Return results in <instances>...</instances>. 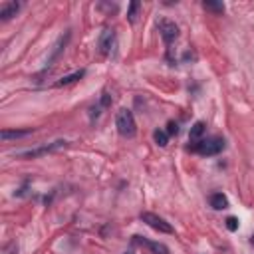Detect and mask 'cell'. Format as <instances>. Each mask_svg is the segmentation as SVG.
<instances>
[{"instance_id":"obj_15","label":"cell","mask_w":254,"mask_h":254,"mask_svg":"<svg viewBox=\"0 0 254 254\" xmlns=\"http://www.w3.org/2000/svg\"><path fill=\"white\" fill-rule=\"evenodd\" d=\"M32 129H22V131H8V129H2V139L8 141V139H18V137H26L30 135Z\"/></svg>"},{"instance_id":"obj_11","label":"cell","mask_w":254,"mask_h":254,"mask_svg":"<svg viewBox=\"0 0 254 254\" xmlns=\"http://www.w3.org/2000/svg\"><path fill=\"white\" fill-rule=\"evenodd\" d=\"M18 10H20V4H18V2H6V4H2V8H0V18H2V20H10L12 16H16Z\"/></svg>"},{"instance_id":"obj_14","label":"cell","mask_w":254,"mask_h":254,"mask_svg":"<svg viewBox=\"0 0 254 254\" xmlns=\"http://www.w3.org/2000/svg\"><path fill=\"white\" fill-rule=\"evenodd\" d=\"M202 8L212 12V14H222L224 12V4L222 2H212V0H204L202 2Z\"/></svg>"},{"instance_id":"obj_2","label":"cell","mask_w":254,"mask_h":254,"mask_svg":"<svg viewBox=\"0 0 254 254\" xmlns=\"http://www.w3.org/2000/svg\"><path fill=\"white\" fill-rule=\"evenodd\" d=\"M115 127H117L119 135H123V137H133L137 133V123H135V117H133L131 109L121 107L115 113Z\"/></svg>"},{"instance_id":"obj_8","label":"cell","mask_w":254,"mask_h":254,"mask_svg":"<svg viewBox=\"0 0 254 254\" xmlns=\"http://www.w3.org/2000/svg\"><path fill=\"white\" fill-rule=\"evenodd\" d=\"M204 131H206V125H204V121H196L192 127H190V131H189V141L194 145V143H198L200 139H204L202 135H204Z\"/></svg>"},{"instance_id":"obj_17","label":"cell","mask_w":254,"mask_h":254,"mask_svg":"<svg viewBox=\"0 0 254 254\" xmlns=\"http://www.w3.org/2000/svg\"><path fill=\"white\" fill-rule=\"evenodd\" d=\"M139 8H141V2H137V0H133V2L129 4V10H127V20H129L131 24L137 20V12H139Z\"/></svg>"},{"instance_id":"obj_16","label":"cell","mask_w":254,"mask_h":254,"mask_svg":"<svg viewBox=\"0 0 254 254\" xmlns=\"http://www.w3.org/2000/svg\"><path fill=\"white\" fill-rule=\"evenodd\" d=\"M153 141H155L159 147H167V143H169V133L163 131V129H155V131H153Z\"/></svg>"},{"instance_id":"obj_3","label":"cell","mask_w":254,"mask_h":254,"mask_svg":"<svg viewBox=\"0 0 254 254\" xmlns=\"http://www.w3.org/2000/svg\"><path fill=\"white\" fill-rule=\"evenodd\" d=\"M65 145H67L65 139H58V141H54V143H48V145H42V147H36V149L20 151V153H16V157H20V159H36V157L54 153V151H58V149H62V147H65Z\"/></svg>"},{"instance_id":"obj_6","label":"cell","mask_w":254,"mask_h":254,"mask_svg":"<svg viewBox=\"0 0 254 254\" xmlns=\"http://www.w3.org/2000/svg\"><path fill=\"white\" fill-rule=\"evenodd\" d=\"M97 48L101 52V56H111L113 48H115V32L111 28H105L97 40Z\"/></svg>"},{"instance_id":"obj_10","label":"cell","mask_w":254,"mask_h":254,"mask_svg":"<svg viewBox=\"0 0 254 254\" xmlns=\"http://www.w3.org/2000/svg\"><path fill=\"white\" fill-rule=\"evenodd\" d=\"M208 202L214 210H222V208H228V198L222 194V192H212L208 196Z\"/></svg>"},{"instance_id":"obj_7","label":"cell","mask_w":254,"mask_h":254,"mask_svg":"<svg viewBox=\"0 0 254 254\" xmlns=\"http://www.w3.org/2000/svg\"><path fill=\"white\" fill-rule=\"evenodd\" d=\"M131 244H139V246H145L147 250H151L153 254H169V248L163 244V242H157V240H149L145 236H139L135 234L131 238Z\"/></svg>"},{"instance_id":"obj_12","label":"cell","mask_w":254,"mask_h":254,"mask_svg":"<svg viewBox=\"0 0 254 254\" xmlns=\"http://www.w3.org/2000/svg\"><path fill=\"white\" fill-rule=\"evenodd\" d=\"M83 75H85V69H77V71H73V73H67V75H64L62 79H58V81H56V87L75 83V81H77V79H81Z\"/></svg>"},{"instance_id":"obj_4","label":"cell","mask_w":254,"mask_h":254,"mask_svg":"<svg viewBox=\"0 0 254 254\" xmlns=\"http://www.w3.org/2000/svg\"><path fill=\"white\" fill-rule=\"evenodd\" d=\"M139 218H141L147 226H151L153 230H157V232H161V234H173V232H175V228L171 226V222H167L163 216H159V214H155V212H141Z\"/></svg>"},{"instance_id":"obj_21","label":"cell","mask_w":254,"mask_h":254,"mask_svg":"<svg viewBox=\"0 0 254 254\" xmlns=\"http://www.w3.org/2000/svg\"><path fill=\"white\" fill-rule=\"evenodd\" d=\"M250 244H252V246H254V234H252V236H250Z\"/></svg>"},{"instance_id":"obj_9","label":"cell","mask_w":254,"mask_h":254,"mask_svg":"<svg viewBox=\"0 0 254 254\" xmlns=\"http://www.w3.org/2000/svg\"><path fill=\"white\" fill-rule=\"evenodd\" d=\"M67 40H69V34H65V36H62V38L58 40V44H56V46H54V50H52V56H50V58H48V62H46V69L52 65V62H54V60H58V56H60V54H62V50L65 48Z\"/></svg>"},{"instance_id":"obj_19","label":"cell","mask_w":254,"mask_h":254,"mask_svg":"<svg viewBox=\"0 0 254 254\" xmlns=\"http://www.w3.org/2000/svg\"><path fill=\"white\" fill-rule=\"evenodd\" d=\"M167 127H169V129H167V133H169V135H177V133H179V125H177L175 121H171Z\"/></svg>"},{"instance_id":"obj_5","label":"cell","mask_w":254,"mask_h":254,"mask_svg":"<svg viewBox=\"0 0 254 254\" xmlns=\"http://www.w3.org/2000/svg\"><path fill=\"white\" fill-rule=\"evenodd\" d=\"M159 32H161V38H163V42L169 46V44H173L177 38H179V26L173 22V20H167V18H163L161 22H159Z\"/></svg>"},{"instance_id":"obj_13","label":"cell","mask_w":254,"mask_h":254,"mask_svg":"<svg viewBox=\"0 0 254 254\" xmlns=\"http://www.w3.org/2000/svg\"><path fill=\"white\" fill-rule=\"evenodd\" d=\"M109 101H111V97H109V93H103V95H101V99H99V103H97V105H95V107L91 109V113H89V115H91V119H95V117H99V113H101V109H105V107L109 105Z\"/></svg>"},{"instance_id":"obj_18","label":"cell","mask_w":254,"mask_h":254,"mask_svg":"<svg viewBox=\"0 0 254 254\" xmlns=\"http://www.w3.org/2000/svg\"><path fill=\"white\" fill-rule=\"evenodd\" d=\"M224 222H226V228H228L230 232H234V230L238 228V218H234V216H228Z\"/></svg>"},{"instance_id":"obj_20","label":"cell","mask_w":254,"mask_h":254,"mask_svg":"<svg viewBox=\"0 0 254 254\" xmlns=\"http://www.w3.org/2000/svg\"><path fill=\"white\" fill-rule=\"evenodd\" d=\"M133 252H135V250H133V246H131V248H127V250H125V252H121V254H133Z\"/></svg>"},{"instance_id":"obj_1","label":"cell","mask_w":254,"mask_h":254,"mask_svg":"<svg viewBox=\"0 0 254 254\" xmlns=\"http://www.w3.org/2000/svg\"><path fill=\"white\" fill-rule=\"evenodd\" d=\"M226 147L224 143V137H218V135H212V137H206V139H200L198 143L190 145L189 149L198 153V155H204V157H212V155H218L222 149Z\"/></svg>"}]
</instances>
